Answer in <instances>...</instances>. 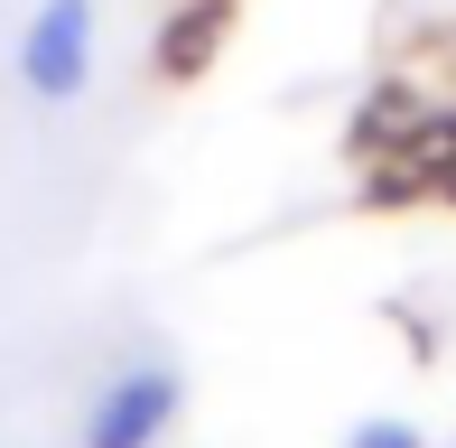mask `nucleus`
I'll list each match as a JSON object with an SVG mask.
<instances>
[{"instance_id": "obj_3", "label": "nucleus", "mask_w": 456, "mask_h": 448, "mask_svg": "<svg viewBox=\"0 0 456 448\" xmlns=\"http://www.w3.org/2000/svg\"><path fill=\"white\" fill-rule=\"evenodd\" d=\"M345 448H428V439L410 430V420H354V430H345Z\"/></svg>"}, {"instance_id": "obj_2", "label": "nucleus", "mask_w": 456, "mask_h": 448, "mask_svg": "<svg viewBox=\"0 0 456 448\" xmlns=\"http://www.w3.org/2000/svg\"><path fill=\"white\" fill-rule=\"evenodd\" d=\"M177 402H186V383H177L168 355L121 364V374L94 393V411H85V448H159L168 420H177Z\"/></svg>"}, {"instance_id": "obj_1", "label": "nucleus", "mask_w": 456, "mask_h": 448, "mask_svg": "<svg viewBox=\"0 0 456 448\" xmlns=\"http://www.w3.org/2000/svg\"><path fill=\"white\" fill-rule=\"evenodd\" d=\"M94 0H37V19L19 29V85L37 94V104H75V94L94 85Z\"/></svg>"}]
</instances>
